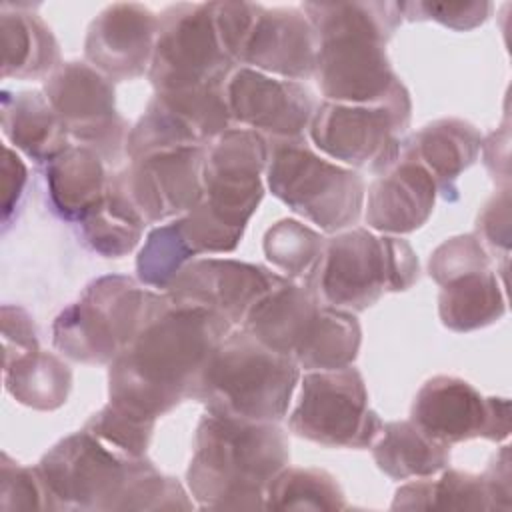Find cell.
<instances>
[{
  "mask_svg": "<svg viewBox=\"0 0 512 512\" xmlns=\"http://www.w3.org/2000/svg\"><path fill=\"white\" fill-rule=\"evenodd\" d=\"M326 238L314 228L284 218L272 224L264 234L266 260L290 282L312 286L324 258Z\"/></svg>",
  "mask_w": 512,
  "mask_h": 512,
  "instance_id": "cell-31",
  "label": "cell"
},
{
  "mask_svg": "<svg viewBox=\"0 0 512 512\" xmlns=\"http://www.w3.org/2000/svg\"><path fill=\"white\" fill-rule=\"evenodd\" d=\"M28 180V170L22 158L6 144L4 146V162H2V186H4V196H2V222L8 226L12 212L16 210L24 188Z\"/></svg>",
  "mask_w": 512,
  "mask_h": 512,
  "instance_id": "cell-42",
  "label": "cell"
},
{
  "mask_svg": "<svg viewBox=\"0 0 512 512\" xmlns=\"http://www.w3.org/2000/svg\"><path fill=\"white\" fill-rule=\"evenodd\" d=\"M266 164L268 140L248 128L232 126L206 146L202 196L194 210L234 244L264 198Z\"/></svg>",
  "mask_w": 512,
  "mask_h": 512,
  "instance_id": "cell-8",
  "label": "cell"
},
{
  "mask_svg": "<svg viewBox=\"0 0 512 512\" xmlns=\"http://www.w3.org/2000/svg\"><path fill=\"white\" fill-rule=\"evenodd\" d=\"M316 54L318 38L302 8L258 6L236 66L300 82L314 76Z\"/></svg>",
  "mask_w": 512,
  "mask_h": 512,
  "instance_id": "cell-20",
  "label": "cell"
},
{
  "mask_svg": "<svg viewBox=\"0 0 512 512\" xmlns=\"http://www.w3.org/2000/svg\"><path fill=\"white\" fill-rule=\"evenodd\" d=\"M234 68L216 28L214 2H178L160 14L148 68L156 92L224 86Z\"/></svg>",
  "mask_w": 512,
  "mask_h": 512,
  "instance_id": "cell-9",
  "label": "cell"
},
{
  "mask_svg": "<svg viewBox=\"0 0 512 512\" xmlns=\"http://www.w3.org/2000/svg\"><path fill=\"white\" fill-rule=\"evenodd\" d=\"M362 342V330L356 316L342 308L322 306L316 328L296 358L298 368L338 370L352 366Z\"/></svg>",
  "mask_w": 512,
  "mask_h": 512,
  "instance_id": "cell-33",
  "label": "cell"
},
{
  "mask_svg": "<svg viewBox=\"0 0 512 512\" xmlns=\"http://www.w3.org/2000/svg\"><path fill=\"white\" fill-rule=\"evenodd\" d=\"M288 460L278 422L206 412L196 426L186 484L202 510H256L264 508L266 488Z\"/></svg>",
  "mask_w": 512,
  "mask_h": 512,
  "instance_id": "cell-3",
  "label": "cell"
},
{
  "mask_svg": "<svg viewBox=\"0 0 512 512\" xmlns=\"http://www.w3.org/2000/svg\"><path fill=\"white\" fill-rule=\"evenodd\" d=\"M266 186L294 214L328 234L354 228L362 216V176L318 154L306 136L268 140Z\"/></svg>",
  "mask_w": 512,
  "mask_h": 512,
  "instance_id": "cell-7",
  "label": "cell"
},
{
  "mask_svg": "<svg viewBox=\"0 0 512 512\" xmlns=\"http://www.w3.org/2000/svg\"><path fill=\"white\" fill-rule=\"evenodd\" d=\"M2 344L4 362L40 348L34 320L24 308L10 304L2 306Z\"/></svg>",
  "mask_w": 512,
  "mask_h": 512,
  "instance_id": "cell-41",
  "label": "cell"
},
{
  "mask_svg": "<svg viewBox=\"0 0 512 512\" xmlns=\"http://www.w3.org/2000/svg\"><path fill=\"white\" fill-rule=\"evenodd\" d=\"M78 224L88 248L104 258H122L130 254L142 240L146 226L130 202L112 184H108L104 200Z\"/></svg>",
  "mask_w": 512,
  "mask_h": 512,
  "instance_id": "cell-32",
  "label": "cell"
},
{
  "mask_svg": "<svg viewBox=\"0 0 512 512\" xmlns=\"http://www.w3.org/2000/svg\"><path fill=\"white\" fill-rule=\"evenodd\" d=\"M380 416L368 406L360 370H312L300 378V396L288 418L290 430L328 448H368L382 432Z\"/></svg>",
  "mask_w": 512,
  "mask_h": 512,
  "instance_id": "cell-11",
  "label": "cell"
},
{
  "mask_svg": "<svg viewBox=\"0 0 512 512\" xmlns=\"http://www.w3.org/2000/svg\"><path fill=\"white\" fill-rule=\"evenodd\" d=\"M376 466L392 480L434 476L450 462V446L434 440L412 420L382 424L372 442Z\"/></svg>",
  "mask_w": 512,
  "mask_h": 512,
  "instance_id": "cell-27",
  "label": "cell"
},
{
  "mask_svg": "<svg viewBox=\"0 0 512 512\" xmlns=\"http://www.w3.org/2000/svg\"><path fill=\"white\" fill-rule=\"evenodd\" d=\"M298 364L242 328L232 330L208 360L192 400L206 412L250 422H280L290 406Z\"/></svg>",
  "mask_w": 512,
  "mask_h": 512,
  "instance_id": "cell-4",
  "label": "cell"
},
{
  "mask_svg": "<svg viewBox=\"0 0 512 512\" xmlns=\"http://www.w3.org/2000/svg\"><path fill=\"white\" fill-rule=\"evenodd\" d=\"M2 76L32 80L50 76L60 62V48L50 26L28 6L2 4Z\"/></svg>",
  "mask_w": 512,
  "mask_h": 512,
  "instance_id": "cell-26",
  "label": "cell"
},
{
  "mask_svg": "<svg viewBox=\"0 0 512 512\" xmlns=\"http://www.w3.org/2000/svg\"><path fill=\"white\" fill-rule=\"evenodd\" d=\"M4 386L16 402L50 412L68 400L72 370L56 354L36 348L4 362Z\"/></svg>",
  "mask_w": 512,
  "mask_h": 512,
  "instance_id": "cell-29",
  "label": "cell"
},
{
  "mask_svg": "<svg viewBox=\"0 0 512 512\" xmlns=\"http://www.w3.org/2000/svg\"><path fill=\"white\" fill-rule=\"evenodd\" d=\"M318 38L314 78L330 102L406 104L386 44L402 24L398 2H304Z\"/></svg>",
  "mask_w": 512,
  "mask_h": 512,
  "instance_id": "cell-2",
  "label": "cell"
},
{
  "mask_svg": "<svg viewBox=\"0 0 512 512\" xmlns=\"http://www.w3.org/2000/svg\"><path fill=\"white\" fill-rule=\"evenodd\" d=\"M2 132L34 162H52L70 146L68 130L44 92H2Z\"/></svg>",
  "mask_w": 512,
  "mask_h": 512,
  "instance_id": "cell-25",
  "label": "cell"
},
{
  "mask_svg": "<svg viewBox=\"0 0 512 512\" xmlns=\"http://www.w3.org/2000/svg\"><path fill=\"white\" fill-rule=\"evenodd\" d=\"M268 510H342L344 492L336 478L320 468H282L266 488Z\"/></svg>",
  "mask_w": 512,
  "mask_h": 512,
  "instance_id": "cell-34",
  "label": "cell"
},
{
  "mask_svg": "<svg viewBox=\"0 0 512 512\" xmlns=\"http://www.w3.org/2000/svg\"><path fill=\"white\" fill-rule=\"evenodd\" d=\"M484 268H490V254L476 234L448 238L432 252L428 260V274L438 286L460 274Z\"/></svg>",
  "mask_w": 512,
  "mask_h": 512,
  "instance_id": "cell-38",
  "label": "cell"
},
{
  "mask_svg": "<svg viewBox=\"0 0 512 512\" xmlns=\"http://www.w3.org/2000/svg\"><path fill=\"white\" fill-rule=\"evenodd\" d=\"M156 420L134 414L112 402L88 418L84 428L108 448L126 458H144L154 434Z\"/></svg>",
  "mask_w": 512,
  "mask_h": 512,
  "instance_id": "cell-36",
  "label": "cell"
},
{
  "mask_svg": "<svg viewBox=\"0 0 512 512\" xmlns=\"http://www.w3.org/2000/svg\"><path fill=\"white\" fill-rule=\"evenodd\" d=\"M108 184L104 160L78 144H70L46 168L52 210L68 222L84 220L104 200Z\"/></svg>",
  "mask_w": 512,
  "mask_h": 512,
  "instance_id": "cell-24",
  "label": "cell"
},
{
  "mask_svg": "<svg viewBox=\"0 0 512 512\" xmlns=\"http://www.w3.org/2000/svg\"><path fill=\"white\" fill-rule=\"evenodd\" d=\"M492 498V510H510V452L508 446H502L494 462L482 474Z\"/></svg>",
  "mask_w": 512,
  "mask_h": 512,
  "instance_id": "cell-43",
  "label": "cell"
},
{
  "mask_svg": "<svg viewBox=\"0 0 512 512\" xmlns=\"http://www.w3.org/2000/svg\"><path fill=\"white\" fill-rule=\"evenodd\" d=\"M144 458H126L84 428L54 444L36 468L56 510H120Z\"/></svg>",
  "mask_w": 512,
  "mask_h": 512,
  "instance_id": "cell-12",
  "label": "cell"
},
{
  "mask_svg": "<svg viewBox=\"0 0 512 512\" xmlns=\"http://www.w3.org/2000/svg\"><path fill=\"white\" fill-rule=\"evenodd\" d=\"M206 146L154 152L130 160L110 184L130 202L144 224L178 218L202 196V166Z\"/></svg>",
  "mask_w": 512,
  "mask_h": 512,
  "instance_id": "cell-16",
  "label": "cell"
},
{
  "mask_svg": "<svg viewBox=\"0 0 512 512\" xmlns=\"http://www.w3.org/2000/svg\"><path fill=\"white\" fill-rule=\"evenodd\" d=\"M506 300L492 268L460 274L440 286L438 314L452 332H472L500 320Z\"/></svg>",
  "mask_w": 512,
  "mask_h": 512,
  "instance_id": "cell-28",
  "label": "cell"
},
{
  "mask_svg": "<svg viewBox=\"0 0 512 512\" xmlns=\"http://www.w3.org/2000/svg\"><path fill=\"white\" fill-rule=\"evenodd\" d=\"M438 186L430 172L410 154L384 170L368 188L364 220L382 234H410L426 224L434 210Z\"/></svg>",
  "mask_w": 512,
  "mask_h": 512,
  "instance_id": "cell-21",
  "label": "cell"
},
{
  "mask_svg": "<svg viewBox=\"0 0 512 512\" xmlns=\"http://www.w3.org/2000/svg\"><path fill=\"white\" fill-rule=\"evenodd\" d=\"M410 416L428 436L448 446L472 438L502 442L510 436L508 398H486L458 376L428 378L414 396Z\"/></svg>",
  "mask_w": 512,
  "mask_h": 512,
  "instance_id": "cell-15",
  "label": "cell"
},
{
  "mask_svg": "<svg viewBox=\"0 0 512 512\" xmlns=\"http://www.w3.org/2000/svg\"><path fill=\"white\" fill-rule=\"evenodd\" d=\"M168 304L166 292H154L138 278L100 276L56 316L52 344L74 362L110 364Z\"/></svg>",
  "mask_w": 512,
  "mask_h": 512,
  "instance_id": "cell-5",
  "label": "cell"
},
{
  "mask_svg": "<svg viewBox=\"0 0 512 512\" xmlns=\"http://www.w3.org/2000/svg\"><path fill=\"white\" fill-rule=\"evenodd\" d=\"M320 310L322 302L310 286L286 280L254 304L240 328L296 362L316 328Z\"/></svg>",
  "mask_w": 512,
  "mask_h": 512,
  "instance_id": "cell-22",
  "label": "cell"
},
{
  "mask_svg": "<svg viewBox=\"0 0 512 512\" xmlns=\"http://www.w3.org/2000/svg\"><path fill=\"white\" fill-rule=\"evenodd\" d=\"M394 510H492V498L482 474L448 468L438 480L422 476L400 486Z\"/></svg>",
  "mask_w": 512,
  "mask_h": 512,
  "instance_id": "cell-30",
  "label": "cell"
},
{
  "mask_svg": "<svg viewBox=\"0 0 512 512\" xmlns=\"http://www.w3.org/2000/svg\"><path fill=\"white\" fill-rule=\"evenodd\" d=\"M232 330L208 308L170 300L110 362L108 402L158 420L194 398L208 360Z\"/></svg>",
  "mask_w": 512,
  "mask_h": 512,
  "instance_id": "cell-1",
  "label": "cell"
},
{
  "mask_svg": "<svg viewBox=\"0 0 512 512\" xmlns=\"http://www.w3.org/2000/svg\"><path fill=\"white\" fill-rule=\"evenodd\" d=\"M196 258L188 240L184 238L180 220L156 226L148 232L144 246L136 256V278L158 290H168L180 270Z\"/></svg>",
  "mask_w": 512,
  "mask_h": 512,
  "instance_id": "cell-35",
  "label": "cell"
},
{
  "mask_svg": "<svg viewBox=\"0 0 512 512\" xmlns=\"http://www.w3.org/2000/svg\"><path fill=\"white\" fill-rule=\"evenodd\" d=\"M160 16L138 2L106 6L88 26L84 56L112 82L134 80L148 72Z\"/></svg>",
  "mask_w": 512,
  "mask_h": 512,
  "instance_id": "cell-19",
  "label": "cell"
},
{
  "mask_svg": "<svg viewBox=\"0 0 512 512\" xmlns=\"http://www.w3.org/2000/svg\"><path fill=\"white\" fill-rule=\"evenodd\" d=\"M0 510H56L38 468L22 466L6 452L0 456Z\"/></svg>",
  "mask_w": 512,
  "mask_h": 512,
  "instance_id": "cell-37",
  "label": "cell"
},
{
  "mask_svg": "<svg viewBox=\"0 0 512 512\" xmlns=\"http://www.w3.org/2000/svg\"><path fill=\"white\" fill-rule=\"evenodd\" d=\"M412 102L342 104L324 100L308 126L312 146L326 158L358 170L384 172L402 154Z\"/></svg>",
  "mask_w": 512,
  "mask_h": 512,
  "instance_id": "cell-10",
  "label": "cell"
},
{
  "mask_svg": "<svg viewBox=\"0 0 512 512\" xmlns=\"http://www.w3.org/2000/svg\"><path fill=\"white\" fill-rule=\"evenodd\" d=\"M286 278L260 264L234 258H194L172 280L166 294L176 304L208 308L242 326L248 312Z\"/></svg>",
  "mask_w": 512,
  "mask_h": 512,
  "instance_id": "cell-18",
  "label": "cell"
},
{
  "mask_svg": "<svg viewBox=\"0 0 512 512\" xmlns=\"http://www.w3.org/2000/svg\"><path fill=\"white\" fill-rule=\"evenodd\" d=\"M402 20H434L464 32L484 24L492 12L490 2H398Z\"/></svg>",
  "mask_w": 512,
  "mask_h": 512,
  "instance_id": "cell-39",
  "label": "cell"
},
{
  "mask_svg": "<svg viewBox=\"0 0 512 512\" xmlns=\"http://www.w3.org/2000/svg\"><path fill=\"white\" fill-rule=\"evenodd\" d=\"M482 148L480 130L460 118H440L418 130L402 152L416 158L434 178L446 200L456 198L458 176L474 164Z\"/></svg>",
  "mask_w": 512,
  "mask_h": 512,
  "instance_id": "cell-23",
  "label": "cell"
},
{
  "mask_svg": "<svg viewBox=\"0 0 512 512\" xmlns=\"http://www.w3.org/2000/svg\"><path fill=\"white\" fill-rule=\"evenodd\" d=\"M508 140V128H502L500 132H492L486 140H482L480 148L486 168L494 180L502 178L504 186H508Z\"/></svg>",
  "mask_w": 512,
  "mask_h": 512,
  "instance_id": "cell-44",
  "label": "cell"
},
{
  "mask_svg": "<svg viewBox=\"0 0 512 512\" xmlns=\"http://www.w3.org/2000/svg\"><path fill=\"white\" fill-rule=\"evenodd\" d=\"M44 94L62 118L70 140L104 162L126 154L128 122L116 110L114 84L88 62H62L44 82Z\"/></svg>",
  "mask_w": 512,
  "mask_h": 512,
  "instance_id": "cell-13",
  "label": "cell"
},
{
  "mask_svg": "<svg viewBox=\"0 0 512 512\" xmlns=\"http://www.w3.org/2000/svg\"><path fill=\"white\" fill-rule=\"evenodd\" d=\"M418 276L416 252L404 238L348 228L326 240L324 258L310 288L326 306L362 312L386 292L408 290Z\"/></svg>",
  "mask_w": 512,
  "mask_h": 512,
  "instance_id": "cell-6",
  "label": "cell"
},
{
  "mask_svg": "<svg viewBox=\"0 0 512 512\" xmlns=\"http://www.w3.org/2000/svg\"><path fill=\"white\" fill-rule=\"evenodd\" d=\"M232 128L224 86L154 92L140 120L130 128V160L154 152L208 146Z\"/></svg>",
  "mask_w": 512,
  "mask_h": 512,
  "instance_id": "cell-14",
  "label": "cell"
},
{
  "mask_svg": "<svg viewBox=\"0 0 512 512\" xmlns=\"http://www.w3.org/2000/svg\"><path fill=\"white\" fill-rule=\"evenodd\" d=\"M232 122L266 140L304 138L316 110L312 92L298 80L236 66L224 84Z\"/></svg>",
  "mask_w": 512,
  "mask_h": 512,
  "instance_id": "cell-17",
  "label": "cell"
},
{
  "mask_svg": "<svg viewBox=\"0 0 512 512\" xmlns=\"http://www.w3.org/2000/svg\"><path fill=\"white\" fill-rule=\"evenodd\" d=\"M476 238L486 252L508 256L510 248V190L502 188L480 210L476 220Z\"/></svg>",
  "mask_w": 512,
  "mask_h": 512,
  "instance_id": "cell-40",
  "label": "cell"
}]
</instances>
